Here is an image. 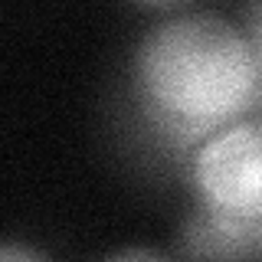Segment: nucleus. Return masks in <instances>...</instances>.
Segmentation results:
<instances>
[{
  "instance_id": "nucleus-3",
  "label": "nucleus",
  "mask_w": 262,
  "mask_h": 262,
  "mask_svg": "<svg viewBox=\"0 0 262 262\" xmlns=\"http://www.w3.org/2000/svg\"><path fill=\"white\" fill-rule=\"evenodd\" d=\"M262 249V216L246 210H229L220 203H203L184 220L174 252L187 259H226V256H259Z\"/></svg>"
},
{
  "instance_id": "nucleus-6",
  "label": "nucleus",
  "mask_w": 262,
  "mask_h": 262,
  "mask_svg": "<svg viewBox=\"0 0 262 262\" xmlns=\"http://www.w3.org/2000/svg\"><path fill=\"white\" fill-rule=\"evenodd\" d=\"M135 4H141V7H158V10H167V7L184 4V0H135Z\"/></svg>"
},
{
  "instance_id": "nucleus-1",
  "label": "nucleus",
  "mask_w": 262,
  "mask_h": 262,
  "mask_svg": "<svg viewBox=\"0 0 262 262\" xmlns=\"http://www.w3.org/2000/svg\"><path fill=\"white\" fill-rule=\"evenodd\" d=\"M135 66L147 102L187 125H216L259 98V46L210 13L154 27Z\"/></svg>"
},
{
  "instance_id": "nucleus-5",
  "label": "nucleus",
  "mask_w": 262,
  "mask_h": 262,
  "mask_svg": "<svg viewBox=\"0 0 262 262\" xmlns=\"http://www.w3.org/2000/svg\"><path fill=\"white\" fill-rule=\"evenodd\" d=\"M115 259H161V256L147 249H121V252H115Z\"/></svg>"
},
{
  "instance_id": "nucleus-4",
  "label": "nucleus",
  "mask_w": 262,
  "mask_h": 262,
  "mask_svg": "<svg viewBox=\"0 0 262 262\" xmlns=\"http://www.w3.org/2000/svg\"><path fill=\"white\" fill-rule=\"evenodd\" d=\"M43 252L27 249V246H0V259H39Z\"/></svg>"
},
{
  "instance_id": "nucleus-2",
  "label": "nucleus",
  "mask_w": 262,
  "mask_h": 262,
  "mask_svg": "<svg viewBox=\"0 0 262 262\" xmlns=\"http://www.w3.org/2000/svg\"><path fill=\"white\" fill-rule=\"evenodd\" d=\"M196 184L207 203L259 213L262 200V141L256 121L220 131L196 158Z\"/></svg>"
}]
</instances>
